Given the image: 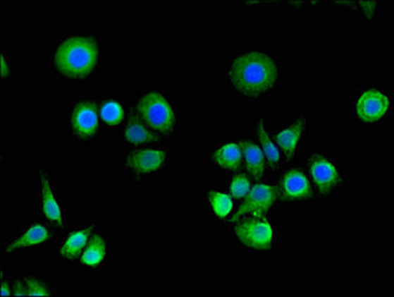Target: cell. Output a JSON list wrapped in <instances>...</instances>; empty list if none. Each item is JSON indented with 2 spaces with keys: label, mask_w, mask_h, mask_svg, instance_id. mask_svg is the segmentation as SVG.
I'll return each mask as SVG.
<instances>
[{
  "label": "cell",
  "mask_w": 394,
  "mask_h": 297,
  "mask_svg": "<svg viewBox=\"0 0 394 297\" xmlns=\"http://www.w3.org/2000/svg\"><path fill=\"white\" fill-rule=\"evenodd\" d=\"M250 190V183L245 176H235L230 184V193L234 198L240 199L248 194Z\"/></svg>",
  "instance_id": "obj_22"
},
{
  "label": "cell",
  "mask_w": 394,
  "mask_h": 297,
  "mask_svg": "<svg viewBox=\"0 0 394 297\" xmlns=\"http://www.w3.org/2000/svg\"><path fill=\"white\" fill-rule=\"evenodd\" d=\"M89 232H90V227L89 229H80V231H75L73 234L68 236V238L64 241L62 248L59 250L61 255L63 258L69 259V260H74L78 258L80 253L83 252L84 247L88 241Z\"/></svg>",
  "instance_id": "obj_17"
},
{
  "label": "cell",
  "mask_w": 394,
  "mask_h": 297,
  "mask_svg": "<svg viewBox=\"0 0 394 297\" xmlns=\"http://www.w3.org/2000/svg\"><path fill=\"white\" fill-rule=\"evenodd\" d=\"M14 295L15 296H26L27 295V288L24 286L23 284L16 281L14 286Z\"/></svg>",
  "instance_id": "obj_24"
},
{
  "label": "cell",
  "mask_w": 394,
  "mask_h": 297,
  "mask_svg": "<svg viewBox=\"0 0 394 297\" xmlns=\"http://www.w3.org/2000/svg\"><path fill=\"white\" fill-rule=\"evenodd\" d=\"M41 194H42V209L46 217L57 226L63 224V216L57 200L54 198V191L46 176L41 178Z\"/></svg>",
  "instance_id": "obj_14"
},
{
  "label": "cell",
  "mask_w": 394,
  "mask_h": 297,
  "mask_svg": "<svg viewBox=\"0 0 394 297\" xmlns=\"http://www.w3.org/2000/svg\"><path fill=\"white\" fill-rule=\"evenodd\" d=\"M235 234L247 247L257 250H266L273 243V229L265 221H244L235 227Z\"/></svg>",
  "instance_id": "obj_5"
},
{
  "label": "cell",
  "mask_w": 394,
  "mask_h": 297,
  "mask_svg": "<svg viewBox=\"0 0 394 297\" xmlns=\"http://www.w3.org/2000/svg\"><path fill=\"white\" fill-rule=\"evenodd\" d=\"M303 126H304V121L300 120L276 135L278 146L283 148V151L285 152L288 159L293 158L295 154L296 147L298 146V142L301 140Z\"/></svg>",
  "instance_id": "obj_16"
},
{
  "label": "cell",
  "mask_w": 394,
  "mask_h": 297,
  "mask_svg": "<svg viewBox=\"0 0 394 297\" xmlns=\"http://www.w3.org/2000/svg\"><path fill=\"white\" fill-rule=\"evenodd\" d=\"M106 254V243L100 234H93L89 239L88 246L84 250L82 262L89 267H95L101 263Z\"/></svg>",
  "instance_id": "obj_18"
},
{
  "label": "cell",
  "mask_w": 394,
  "mask_h": 297,
  "mask_svg": "<svg viewBox=\"0 0 394 297\" xmlns=\"http://www.w3.org/2000/svg\"><path fill=\"white\" fill-rule=\"evenodd\" d=\"M278 194V189L276 186H265V184H258V186H254L253 189L249 191L248 198L240 206L238 212H235L233 217L230 219V222L240 219L243 214H253L257 217L263 216L273 206Z\"/></svg>",
  "instance_id": "obj_4"
},
{
  "label": "cell",
  "mask_w": 394,
  "mask_h": 297,
  "mask_svg": "<svg viewBox=\"0 0 394 297\" xmlns=\"http://www.w3.org/2000/svg\"><path fill=\"white\" fill-rule=\"evenodd\" d=\"M1 295H4V296H6V295H10V291L9 290H8V285H6V284H3V289H1Z\"/></svg>",
  "instance_id": "obj_27"
},
{
  "label": "cell",
  "mask_w": 394,
  "mask_h": 297,
  "mask_svg": "<svg viewBox=\"0 0 394 297\" xmlns=\"http://www.w3.org/2000/svg\"><path fill=\"white\" fill-rule=\"evenodd\" d=\"M98 109L94 102H80L72 110V130L82 138L93 136L98 127Z\"/></svg>",
  "instance_id": "obj_7"
},
{
  "label": "cell",
  "mask_w": 394,
  "mask_h": 297,
  "mask_svg": "<svg viewBox=\"0 0 394 297\" xmlns=\"http://www.w3.org/2000/svg\"><path fill=\"white\" fill-rule=\"evenodd\" d=\"M311 194V184L302 171H290L285 174L281 184V199L285 201H300L308 199Z\"/></svg>",
  "instance_id": "obj_10"
},
{
  "label": "cell",
  "mask_w": 394,
  "mask_h": 297,
  "mask_svg": "<svg viewBox=\"0 0 394 297\" xmlns=\"http://www.w3.org/2000/svg\"><path fill=\"white\" fill-rule=\"evenodd\" d=\"M209 202L214 209V214L218 217H226L232 211L233 201L230 196L218 191H211L209 193Z\"/></svg>",
  "instance_id": "obj_20"
},
{
  "label": "cell",
  "mask_w": 394,
  "mask_h": 297,
  "mask_svg": "<svg viewBox=\"0 0 394 297\" xmlns=\"http://www.w3.org/2000/svg\"><path fill=\"white\" fill-rule=\"evenodd\" d=\"M361 6H362L364 9H366L365 11L366 13H367V15H369V16H371V14H372V11L375 10L376 4L375 3H361Z\"/></svg>",
  "instance_id": "obj_25"
},
{
  "label": "cell",
  "mask_w": 394,
  "mask_h": 297,
  "mask_svg": "<svg viewBox=\"0 0 394 297\" xmlns=\"http://www.w3.org/2000/svg\"><path fill=\"white\" fill-rule=\"evenodd\" d=\"M101 117L110 125L121 123L123 120V110L117 102H106L101 107Z\"/></svg>",
  "instance_id": "obj_21"
},
{
  "label": "cell",
  "mask_w": 394,
  "mask_h": 297,
  "mask_svg": "<svg viewBox=\"0 0 394 297\" xmlns=\"http://www.w3.org/2000/svg\"><path fill=\"white\" fill-rule=\"evenodd\" d=\"M26 288H27V295H31V296H47V295H49V291L44 284L39 283V280H36L32 277L26 279Z\"/></svg>",
  "instance_id": "obj_23"
},
{
  "label": "cell",
  "mask_w": 394,
  "mask_h": 297,
  "mask_svg": "<svg viewBox=\"0 0 394 297\" xmlns=\"http://www.w3.org/2000/svg\"><path fill=\"white\" fill-rule=\"evenodd\" d=\"M309 168L314 183L321 194L331 193L340 181V176L335 166H333V163L326 157L319 154L312 156L309 159Z\"/></svg>",
  "instance_id": "obj_8"
},
{
  "label": "cell",
  "mask_w": 394,
  "mask_h": 297,
  "mask_svg": "<svg viewBox=\"0 0 394 297\" xmlns=\"http://www.w3.org/2000/svg\"><path fill=\"white\" fill-rule=\"evenodd\" d=\"M357 115L362 121L376 122L385 117L390 110V100L377 89H370L361 94L357 100Z\"/></svg>",
  "instance_id": "obj_6"
},
{
  "label": "cell",
  "mask_w": 394,
  "mask_h": 297,
  "mask_svg": "<svg viewBox=\"0 0 394 297\" xmlns=\"http://www.w3.org/2000/svg\"><path fill=\"white\" fill-rule=\"evenodd\" d=\"M8 64H6V59H5V56L1 57V73H3V77H6L8 75Z\"/></svg>",
  "instance_id": "obj_26"
},
{
  "label": "cell",
  "mask_w": 394,
  "mask_h": 297,
  "mask_svg": "<svg viewBox=\"0 0 394 297\" xmlns=\"http://www.w3.org/2000/svg\"><path fill=\"white\" fill-rule=\"evenodd\" d=\"M240 148L243 152L245 163L248 166V171L255 179H263L265 173V158L260 147L254 142L243 140L240 142Z\"/></svg>",
  "instance_id": "obj_13"
},
{
  "label": "cell",
  "mask_w": 394,
  "mask_h": 297,
  "mask_svg": "<svg viewBox=\"0 0 394 297\" xmlns=\"http://www.w3.org/2000/svg\"><path fill=\"white\" fill-rule=\"evenodd\" d=\"M49 238V229L42 224H35L23 236L15 239L5 248V253H11L19 249L27 248L31 246L41 244Z\"/></svg>",
  "instance_id": "obj_12"
},
{
  "label": "cell",
  "mask_w": 394,
  "mask_h": 297,
  "mask_svg": "<svg viewBox=\"0 0 394 297\" xmlns=\"http://www.w3.org/2000/svg\"><path fill=\"white\" fill-rule=\"evenodd\" d=\"M166 162V153L161 150H141L132 152L126 158V166L137 174H148L161 169Z\"/></svg>",
  "instance_id": "obj_9"
},
{
  "label": "cell",
  "mask_w": 394,
  "mask_h": 297,
  "mask_svg": "<svg viewBox=\"0 0 394 297\" xmlns=\"http://www.w3.org/2000/svg\"><path fill=\"white\" fill-rule=\"evenodd\" d=\"M214 159L224 171H239L242 166V148L237 143L229 142L214 152Z\"/></svg>",
  "instance_id": "obj_11"
},
{
  "label": "cell",
  "mask_w": 394,
  "mask_h": 297,
  "mask_svg": "<svg viewBox=\"0 0 394 297\" xmlns=\"http://www.w3.org/2000/svg\"><path fill=\"white\" fill-rule=\"evenodd\" d=\"M229 78L239 93L257 97L269 92L278 82V64L268 54L245 52L233 59Z\"/></svg>",
  "instance_id": "obj_1"
},
{
  "label": "cell",
  "mask_w": 394,
  "mask_h": 297,
  "mask_svg": "<svg viewBox=\"0 0 394 297\" xmlns=\"http://www.w3.org/2000/svg\"><path fill=\"white\" fill-rule=\"evenodd\" d=\"M137 114L141 121L161 133H171L176 126V112L171 102L158 92L147 93L138 100Z\"/></svg>",
  "instance_id": "obj_3"
},
{
  "label": "cell",
  "mask_w": 394,
  "mask_h": 297,
  "mask_svg": "<svg viewBox=\"0 0 394 297\" xmlns=\"http://www.w3.org/2000/svg\"><path fill=\"white\" fill-rule=\"evenodd\" d=\"M259 138H260V142H261L264 154L266 157L269 164L271 166L273 169L278 168V162H280V152H278L276 146L273 145L271 138L269 137L268 132H266L265 127H264L263 121H260V123H259Z\"/></svg>",
  "instance_id": "obj_19"
},
{
  "label": "cell",
  "mask_w": 394,
  "mask_h": 297,
  "mask_svg": "<svg viewBox=\"0 0 394 297\" xmlns=\"http://www.w3.org/2000/svg\"><path fill=\"white\" fill-rule=\"evenodd\" d=\"M99 59L97 41L89 36H70L56 49L54 62L61 73L83 78L93 72Z\"/></svg>",
  "instance_id": "obj_2"
},
{
  "label": "cell",
  "mask_w": 394,
  "mask_h": 297,
  "mask_svg": "<svg viewBox=\"0 0 394 297\" xmlns=\"http://www.w3.org/2000/svg\"><path fill=\"white\" fill-rule=\"evenodd\" d=\"M123 137L128 143L135 145V146L159 141V137L156 136V133L149 131L141 121H138L135 117H131V120L123 131Z\"/></svg>",
  "instance_id": "obj_15"
}]
</instances>
